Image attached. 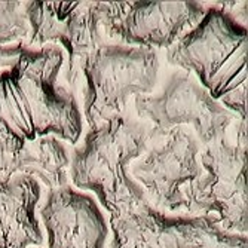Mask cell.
<instances>
[{"mask_svg": "<svg viewBox=\"0 0 248 248\" xmlns=\"http://www.w3.org/2000/svg\"><path fill=\"white\" fill-rule=\"evenodd\" d=\"M62 64L57 45H0V125L22 140L55 135L76 143L80 110L76 95L58 83Z\"/></svg>", "mask_w": 248, "mask_h": 248, "instance_id": "1", "label": "cell"}, {"mask_svg": "<svg viewBox=\"0 0 248 248\" xmlns=\"http://www.w3.org/2000/svg\"><path fill=\"white\" fill-rule=\"evenodd\" d=\"M167 135L168 132L124 115L91 128L83 146L73 155V183L94 192L108 213L144 202L146 195L129 174V167L152 143L164 140Z\"/></svg>", "mask_w": 248, "mask_h": 248, "instance_id": "2", "label": "cell"}, {"mask_svg": "<svg viewBox=\"0 0 248 248\" xmlns=\"http://www.w3.org/2000/svg\"><path fill=\"white\" fill-rule=\"evenodd\" d=\"M168 61L196 76L207 93L245 121L247 116V27L216 6L168 51Z\"/></svg>", "mask_w": 248, "mask_h": 248, "instance_id": "3", "label": "cell"}, {"mask_svg": "<svg viewBox=\"0 0 248 248\" xmlns=\"http://www.w3.org/2000/svg\"><path fill=\"white\" fill-rule=\"evenodd\" d=\"M125 2H27V46L57 45L67 55L65 82L80 91L86 57L113 40V24Z\"/></svg>", "mask_w": 248, "mask_h": 248, "instance_id": "4", "label": "cell"}, {"mask_svg": "<svg viewBox=\"0 0 248 248\" xmlns=\"http://www.w3.org/2000/svg\"><path fill=\"white\" fill-rule=\"evenodd\" d=\"M159 61L153 49L104 45L91 52L82 67L83 115L91 128L121 116L131 97L153 91Z\"/></svg>", "mask_w": 248, "mask_h": 248, "instance_id": "5", "label": "cell"}, {"mask_svg": "<svg viewBox=\"0 0 248 248\" xmlns=\"http://www.w3.org/2000/svg\"><path fill=\"white\" fill-rule=\"evenodd\" d=\"M201 175L185 190L183 216H210L231 233H247V146L223 139L201 155Z\"/></svg>", "mask_w": 248, "mask_h": 248, "instance_id": "6", "label": "cell"}, {"mask_svg": "<svg viewBox=\"0 0 248 248\" xmlns=\"http://www.w3.org/2000/svg\"><path fill=\"white\" fill-rule=\"evenodd\" d=\"M135 108L141 119L162 132L190 125L201 143L214 144L224 139L235 121L232 111L216 101L198 79L177 70L157 95L135 97Z\"/></svg>", "mask_w": 248, "mask_h": 248, "instance_id": "7", "label": "cell"}, {"mask_svg": "<svg viewBox=\"0 0 248 248\" xmlns=\"http://www.w3.org/2000/svg\"><path fill=\"white\" fill-rule=\"evenodd\" d=\"M198 140L182 128L168 132L159 146L129 167V174L140 185L150 207L161 213H183L185 190L201 172Z\"/></svg>", "mask_w": 248, "mask_h": 248, "instance_id": "8", "label": "cell"}, {"mask_svg": "<svg viewBox=\"0 0 248 248\" xmlns=\"http://www.w3.org/2000/svg\"><path fill=\"white\" fill-rule=\"evenodd\" d=\"M205 12L198 2H125L113 36L141 48H171L199 24Z\"/></svg>", "mask_w": 248, "mask_h": 248, "instance_id": "9", "label": "cell"}, {"mask_svg": "<svg viewBox=\"0 0 248 248\" xmlns=\"http://www.w3.org/2000/svg\"><path fill=\"white\" fill-rule=\"evenodd\" d=\"M40 217L49 248H106L108 226L91 196L69 186L54 189Z\"/></svg>", "mask_w": 248, "mask_h": 248, "instance_id": "10", "label": "cell"}, {"mask_svg": "<svg viewBox=\"0 0 248 248\" xmlns=\"http://www.w3.org/2000/svg\"><path fill=\"white\" fill-rule=\"evenodd\" d=\"M70 159L55 135L22 140L0 125V182L27 175L51 190L69 183Z\"/></svg>", "mask_w": 248, "mask_h": 248, "instance_id": "11", "label": "cell"}, {"mask_svg": "<svg viewBox=\"0 0 248 248\" xmlns=\"http://www.w3.org/2000/svg\"><path fill=\"white\" fill-rule=\"evenodd\" d=\"M108 248H193L182 216H167L147 201L110 213Z\"/></svg>", "mask_w": 248, "mask_h": 248, "instance_id": "12", "label": "cell"}, {"mask_svg": "<svg viewBox=\"0 0 248 248\" xmlns=\"http://www.w3.org/2000/svg\"><path fill=\"white\" fill-rule=\"evenodd\" d=\"M39 199L40 186L31 177L0 182V248H29L43 242L36 217Z\"/></svg>", "mask_w": 248, "mask_h": 248, "instance_id": "13", "label": "cell"}, {"mask_svg": "<svg viewBox=\"0 0 248 248\" xmlns=\"http://www.w3.org/2000/svg\"><path fill=\"white\" fill-rule=\"evenodd\" d=\"M193 248H247V236L226 232L210 216H182Z\"/></svg>", "mask_w": 248, "mask_h": 248, "instance_id": "14", "label": "cell"}, {"mask_svg": "<svg viewBox=\"0 0 248 248\" xmlns=\"http://www.w3.org/2000/svg\"><path fill=\"white\" fill-rule=\"evenodd\" d=\"M29 34L27 2H0V45L22 42Z\"/></svg>", "mask_w": 248, "mask_h": 248, "instance_id": "15", "label": "cell"}, {"mask_svg": "<svg viewBox=\"0 0 248 248\" xmlns=\"http://www.w3.org/2000/svg\"><path fill=\"white\" fill-rule=\"evenodd\" d=\"M216 8L236 24L247 26V2H220Z\"/></svg>", "mask_w": 248, "mask_h": 248, "instance_id": "16", "label": "cell"}]
</instances>
